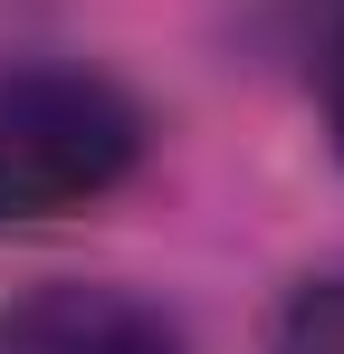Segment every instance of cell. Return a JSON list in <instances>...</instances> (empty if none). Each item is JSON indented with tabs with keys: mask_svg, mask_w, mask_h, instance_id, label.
I'll return each instance as SVG.
<instances>
[{
	"mask_svg": "<svg viewBox=\"0 0 344 354\" xmlns=\"http://www.w3.org/2000/svg\"><path fill=\"white\" fill-rule=\"evenodd\" d=\"M144 153L134 96L96 67H0V230L106 201Z\"/></svg>",
	"mask_w": 344,
	"mask_h": 354,
	"instance_id": "cell-1",
	"label": "cell"
},
{
	"mask_svg": "<svg viewBox=\"0 0 344 354\" xmlns=\"http://www.w3.org/2000/svg\"><path fill=\"white\" fill-rule=\"evenodd\" d=\"M0 354H182V335L124 288H29L0 306Z\"/></svg>",
	"mask_w": 344,
	"mask_h": 354,
	"instance_id": "cell-2",
	"label": "cell"
},
{
	"mask_svg": "<svg viewBox=\"0 0 344 354\" xmlns=\"http://www.w3.org/2000/svg\"><path fill=\"white\" fill-rule=\"evenodd\" d=\"M268 354H344V268L306 278L268 326Z\"/></svg>",
	"mask_w": 344,
	"mask_h": 354,
	"instance_id": "cell-3",
	"label": "cell"
},
{
	"mask_svg": "<svg viewBox=\"0 0 344 354\" xmlns=\"http://www.w3.org/2000/svg\"><path fill=\"white\" fill-rule=\"evenodd\" d=\"M325 134H335V153H344V29L325 39Z\"/></svg>",
	"mask_w": 344,
	"mask_h": 354,
	"instance_id": "cell-4",
	"label": "cell"
}]
</instances>
